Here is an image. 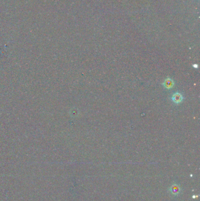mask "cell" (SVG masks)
<instances>
[{"label":"cell","instance_id":"obj_3","mask_svg":"<svg viewBox=\"0 0 200 201\" xmlns=\"http://www.w3.org/2000/svg\"><path fill=\"white\" fill-rule=\"evenodd\" d=\"M179 191H180V189L177 185H174L171 188V192L174 195H177L179 193Z\"/></svg>","mask_w":200,"mask_h":201},{"label":"cell","instance_id":"obj_2","mask_svg":"<svg viewBox=\"0 0 200 201\" xmlns=\"http://www.w3.org/2000/svg\"><path fill=\"white\" fill-rule=\"evenodd\" d=\"M174 81H172L171 79L169 78L165 79L163 83V85L164 86V87L167 89H170L172 88L174 86Z\"/></svg>","mask_w":200,"mask_h":201},{"label":"cell","instance_id":"obj_1","mask_svg":"<svg viewBox=\"0 0 200 201\" xmlns=\"http://www.w3.org/2000/svg\"><path fill=\"white\" fill-rule=\"evenodd\" d=\"M183 96L180 93L176 92L172 96V100L174 103L176 104H179L183 100Z\"/></svg>","mask_w":200,"mask_h":201}]
</instances>
